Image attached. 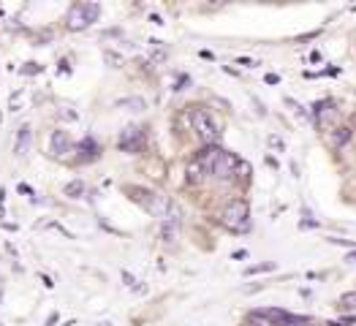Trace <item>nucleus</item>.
<instances>
[{"mask_svg": "<svg viewBox=\"0 0 356 326\" xmlns=\"http://www.w3.org/2000/svg\"><path fill=\"white\" fill-rule=\"evenodd\" d=\"M74 152H79V158H76L79 163H88V161H95V158H98V145L88 136V139H82L79 145H74Z\"/></svg>", "mask_w": 356, "mask_h": 326, "instance_id": "nucleus-8", "label": "nucleus"}, {"mask_svg": "<svg viewBox=\"0 0 356 326\" xmlns=\"http://www.w3.org/2000/svg\"><path fill=\"white\" fill-rule=\"evenodd\" d=\"M145 131L142 128H136V125H128L122 133H120V149H125V152H142L145 147Z\"/></svg>", "mask_w": 356, "mask_h": 326, "instance_id": "nucleus-7", "label": "nucleus"}, {"mask_svg": "<svg viewBox=\"0 0 356 326\" xmlns=\"http://www.w3.org/2000/svg\"><path fill=\"white\" fill-rule=\"evenodd\" d=\"M348 139H351V131H348L346 125H340V128H332V145H334V147H343Z\"/></svg>", "mask_w": 356, "mask_h": 326, "instance_id": "nucleus-10", "label": "nucleus"}, {"mask_svg": "<svg viewBox=\"0 0 356 326\" xmlns=\"http://www.w3.org/2000/svg\"><path fill=\"white\" fill-rule=\"evenodd\" d=\"M71 152H74V139H71V133H68L65 128H55L52 136H49V155H52L55 161H63V158H68Z\"/></svg>", "mask_w": 356, "mask_h": 326, "instance_id": "nucleus-6", "label": "nucleus"}, {"mask_svg": "<svg viewBox=\"0 0 356 326\" xmlns=\"http://www.w3.org/2000/svg\"><path fill=\"white\" fill-rule=\"evenodd\" d=\"M220 223L229 229V231H234V234H245L248 229H250V207H248V202L245 199H234V202H229L223 212H220Z\"/></svg>", "mask_w": 356, "mask_h": 326, "instance_id": "nucleus-4", "label": "nucleus"}, {"mask_svg": "<svg viewBox=\"0 0 356 326\" xmlns=\"http://www.w3.org/2000/svg\"><path fill=\"white\" fill-rule=\"evenodd\" d=\"M98 14H101V6H98V3L79 0V3H74V6L68 8V14H65V28L71 30V33L88 30L90 25L98 19Z\"/></svg>", "mask_w": 356, "mask_h": 326, "instance_id": "nucleus-3", "label": "nucleus"}, {"mask_svg": "<svg viewBox=\"0 0 356 326\" xmlns=\"http://www.w3.org/2000/svg\"><path fill=\"white\" fill-rule=\"evenodd\" d=\"M28 139H30V128L25 125V128H19V142H17V152H22V145L28 147Z\"/></svg>", "mask_w": 356, "mask_h": 326, "instance_id": "nucleus-12", "label": "nucleus"}, {"mask_svg": "<svg viewBox=\"0 0 356 326\" xmlns=\"http://www.w3.org/2000/svg\"><path fill=\"white\" fill-rule=\"evenodd\" d=\"M25 71H28V74H38L41 68H38V63H28V68H25Z\"/></svg>", "mask_w": 356, "mask_h": 326, "instance_id": "nucleus-15", "label": "nucleus"}, {"mask_svg": "<svg viewBox=\"0 0 356 326\" xmlns=\"http://www.w3.org/2000/svg\"><path fill=\"white\" fill-rule=\"evenodd\" d=\"M204 177H207V174H204L202 163H199V161H191V163H188V182L196 185V182H202Z\"/></svg>", "mask_w": 356, "mask_h": 326, "instance_id": "nucleus-9", "label": "nucleus"}, {"mask_svg": "<svg viewBox=\"0 0 356 326\" xmlns=\"http://www.w3.org/2000/svg\"><path fill=\"white\" fill-rule=\"evenodd\" d=\"M82 193H85V185H82L79 179H76V182H68V185H65V196H71V199H79Z\"/></svg>", "mask_w": 356, "mask_h": 326, "instance_id": "nucleus-11", "label": "nucleus"}, {"mask_svg": "<svg viewBox=\"0 0 356 326\" xmlns=\"http://www.w3.org/2000/svg\"><path fill=\"white\" fill-rule=\"evenodd\" d=\"M204 169V174L209 177H218V179H232V177H248V163L239 161L234 152L229 149H220V147H207L199 158H196Z\"/></svg>", "mask_w": 356, "mask_h": 326, "instance_id": "nucleus-1", "label": "nucleus"}, {"mask_svg": "<svg viewBox=\"0 0 356 326\" xmlns=\"http://www.w3.org/2000/svg\"><path fill=\"white\" fill-rule=\"evenodd\" d=\"M291 324H307V318H297L280 307H261L248 316V326H291Z\"/></svg>", "mask_w": 356, "mask_h": 326, "instance_id": "nucleus-5", "label": "nucleus"}, {"mask_svg": "<svg viewBox=\"0 0 356 326\" xmlns=\"http://www.w3.org/2000/svg\"><path fill=\"white\" fill-rule=\"evenodd\" d=\"M272 269V264H264V267H250L248 269V275H253V272H269Z\"/></svg>", "mask_w": 356, "mask_h": 326, "instance_id": "nucleus-14", "label": "nucleus"}, {"mask_svg": "<svg viewBox=\"0 0 356 326\" xmlns=\"http://www.w3.org/2000/svg\"><path fill=\"white\" fill-rule=\"evenodd\" d=\"M340 307H343V310H354L356 307V291L354 294H346V297L340 299Z\"/></svg>", "mask_w": 356, "mask_h": 326, "instance_id": "nucleus-13", "label": "nucleus"}, {"mask_svg": "<svg viewBox=\"0 0 356 326\" xmlns=\"http://www.w3.org/2000/svg\"><path fill=\"white\" fill-rule=\"evenodd\" d=\"M191 128H193V133L199 136V142L207 145V147H215L218 139H220L218 122L212 120V115H209L204 106H193V109H191Z\"/></svg>", "mask_w": 356, "mask_h": 326, "instance_id": "nucleus-2", "label": "nucleus"}]
</instances>
